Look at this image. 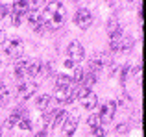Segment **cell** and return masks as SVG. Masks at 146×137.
<instances>
[{"label":"cell","instance_id":"cell-8","mask_svg":"<svg viewBox=\"0 0 146 137\" xmlns=\"http://www.w3.org/2000/svg\"><path fill=\"white\" fill-rule=\"evenodd\" d=\"M80 102H82V106L85 109H94L98 106V96L93 93V91H87V93L80 98Z\"/></svg>","mask_w":146,"mask_h":137},{"label":"cell","instance_id":"cell-25","mask_svg":"<svg viewBox=\"0 0 146 137\" xmlns=\"http://www.w3.org/2000/svg\"><path fill=\"white\" fill-rule=\"evenodd\" d=\"M128 70H129V65H124V68H122V72H120V82L122 83L128 80Z\"/></svg>","mask_w":146,"mask_h":137},{"label":"cell","instance_id":"cell-22","mask_svg":"<svg viewBox=\"0 0 146 137\" xmlns=\"http://www.w3.org/2000/svg\"><path fill=\"white\" fill-rule=\"evenodd\" d=\"M6 98H7V87L4 85L2 82H0V102L6 100Z\"/></svg>","mask_w":146,"mask_h":137},{"label":"cell","instance_id":"cell-12","mask_svg":"<svg viewBox=\"0 0 146 137\" xmlns=\"http://www.w3.org/2000/svg\"><path fill=\"white\" fill-rule=\"evenodd\" d=\"M28 59H19V61H15V76L17 78H22V76L26 74V68H28Z\"/></svg>","mask_w":146,"mask_h":137},{"label":"cell","instance_id":"cell-28","mask_svg":"<svg viewBox=\"0 0 146 137\" xmlns=\"http://www.w3.org/2000/svg\"><path fill=\"white\" fill-rule=\"evenodd\" d=\"M22 22V17H19V15H13V26H19Z\"/></svg>","mask_w":146,"mask_h":137},{"label":"cell","instance_id":"cell-11","mask_svg":"<svg viewBox=\"0 0 146 137\" xmlns=\"http://www.w3.org/2000/svg\"><path fill=\"white\" fill-rule=\"evenodd\" d=\"M107 33H109V37H115V35H118V33H122L120 22H118L117 19H109V22H107Z\"/></svg>","mask_w":146,"mask_h":137},{"label":"cell","instance_id":"cell-2","mask_svg":"<svg viewBox=\"0 0 146 137\" xmlns=\"http://www.w3.org/2000/svg\"><path fill=\"white\" fill-rule=\"evenodd\" d=\"M2 48H4V54H6V56L15 58V56H19L22 52V41L17 39V37H9V39L4 41Z\"/></svg>","mask_w":146,"mask_h":137},{"label":"cell","instance_id":"cell-10","mask_svg":"<svg viewBox=\"0 0 146 137\" xmlns=\"http://www.w3.org/2000/svg\"><path fill=\"white\" fill-rule=\"evenodd\" d=\"M72 85V78L67 74H59L56 78V89H70Z\"/></svg>","mask_w":146,"mask_h":137},{"label":"cell","instance_id":"cell-7","mask_svg":"<svg viewBox=\"0 0 146 137\" xmlns=\"http://www.w3.org/2000/svg\"><path fill=\"white\" fill-rule=\"evenodd\" d=\"M30 7H32V2H28V0H17V2H13V6H11V11H13V15L24 17L30 11Z\"/></svg>","mask_w":146,"mask_h":137},{"label":"cell","instance_id":"cell-17","mask_svg":"<svg viewBox=\"0 0 146 137\" xmlns=\"http://www.w3.org/2000/svg\"><path fill=\"white\" fill-rule=\"evenodd\" d=\"M120 39H122V33L111 37V41H109V50L111 52H118V50H120Z\"/></svg>","mask_w":146,"mask_h":137},{"label":"cell","instance_id":"cell-23","mask_svg":"<svg viewBox=\"0 0 146 137\" xmlns=\"http://www.w3.org/2000/svg\"><path fill=\"white\" fill-rule=\"evenodd\" d=\"M54 117H56V111H50V113H44V117H43V120H44V124H50L54 120Z\"/></svg>","mask_w":146,"mask_h":137},{"label":"cell","instance_id":"cell-5","mask_svg":"<svg viewBox=\"0 0 146 137\" xmlns=\"http://www.w3.org/2000/svg\"><path fill=\"white\" fill-rule=\"evenodd\" d=\"M35 91H37V83L35 82H32V80L22 82L21 85H19V98H21V100H28V98L33 96Z\"/></svg>","mask_w":146,"mask_h":137},{"label":"cell","instance_id":"cell-3","mask_svg":"<svg viewBox=\"0 0 146 137\" xmlns=\"http://www.w3.org/2000/svg\"><path fill=\"white\" fill-rule=\"evenodd\" d=\"M74 22H76V26H80L82 30H87L93 24V13H91L89 9H85V7H80L74 15Z\"/></svg>","mask_w":146,"mask_h":137},{"label":"cell","instance_id":"cell-16","mask_svg":"<svg viewBox=\"0 0 146 137\" xmlns=\"http://www.w3.org/2000/svg\"><path fill=\"white\" fill-rule=\"evenodd\" d=\"M37 108H39L41 111H46L50 108V94H41V96L37 98Z\"/></svg>","mask_w":146,"mask_h":137},{"label":"cell","instance_id":"cell-27","mask_svg":"<svg viewBox=\"0 0 146 137\" xmlns=\"http://www.w3.org/2000/svg\"><path fill=\"white\" fill-rule=\"evenodd\" d=\"M7 13H9V9L6 7V4H0V19H6Z\"/></svg>","mask_w":146,"mask_h":137},{"label":"cell","instance_id":"cell-13","mask_svg":"<svg viewBox=\"0 0 146 137\" xmlns=\"http://www.w3.org/2000/svg\"><path fill=\"white\" fill-rule=\"evenodd\" d=\"M26 74L30 78H35V76L41 74V61H30L28 63V68H26Z\"/></svg>","mask_w":146,"mask_h":137},{"label":"cell","instance_id":"cell-21","mask_svg":"<svg viewBox=\"0 0 146 137\" xmlns=\"http://www.w3.org/2000/svg\"><path fill=\"white\" fill-rule=\"evenodd\" d=\"M19 126H21V130H32V120H30L28 117H22V119L19 120Z\"/></svg>","mask_w":146,"mask_h":137},{"label":"cell","instance_id":"cell-14","mask_svg":"<svg viewBox=\"0 0 146 137\" xmlns=\"http://www.w3.org/2000/svg\"><path fill=\"white\" fill-rule=\"evenodd\" d=\"M96 82V74H93V72H89V74L83 76V80L80 82V87H83V89H91V85Z\"/></svg>","mask_w":146,"mask_h":137},{"label":"cell","instance_id":"cell-19","mask_svg":"<svg viewBox=\"0 0 146 137\" xmlns=\"http://www.w3.org/2000/svg\"><path fill=\"white\" fill-rule=\"evenodd\" d=\"M87 124H89V126L93 128V130H94V128H98V126H102V120H100V115H98V113L91 115L89 119H87Z\"/></svg>","mask_w":146,"mask_h":137},{"label":"cell","instance_id":"cell-6","mask_svg":"<svg viewBox=\"0 0 146 137\" xmlns=\"http://www.w3.org/2000/svg\"><path fill=\"white\" fill-rule=\"evenodd\" d=\"M115 111H117V104H115L113 100L111 102H106V104L102 106V109H100V120L102 122H111L113 120V117H115Z\"/></svg>","mask_w":146,"mask_h":137},{"label":"cell","instance_id":"cell-18","mask_svg":"<svg viewBox=\"0 0 146 137\" xmlns=\"http://www.w3.org/2000/svg\"><path fill=\"white\" fill-rule=\"evenodd\" d=\"M133 47V37L131 35H122V39H120V50H129V48Z\"/></svg>","mask_w":146,"mask_h":137},{"label":"cell","instance_id":"cell-9","mask_svg":"<svg viewBox=\"0 0 146 137\" xmlns=\"http://www.w3.org/2000/svg\"><path fill=\"white\" fill-rule=\"evenodd\" d=\"M76 128H78V119H76V117H68L63 122V128H61L63 137H72V134L76 132Z\"/></svg>","mask_w":146,"mask_h":137},{"label":"cell","instance_id":"cell-26","mask_svg":"<svg viewBox=\"0 0 146 137\" xmlns=\"http://www.w3.org/2000/svg\"><path fill=\"white\" fill-rule=\"evenodd\" d=\"M128 130H129V126H128V124H118V126H117V134H128Z\"/></svg>","mask_w":146,"mask_h":137},{"label":"cell","instance_id":"cell-15","mask_svg":"<svg viewBox=\"0 0 146 137\" xmlns=\"http://www.w3.org/2000/svg\"><path fill=\"white\" fill-rule=\"evenodd\" d=\"M68 119V115H67V111H57L56 113V117H54V120H52V128H57V126H63V122Z\"/></svg>","mask_w":146,"mask_h":137},{"label":"cell","instance_id":"cell-4","mask_svg":"<svg viewBox=\"0 0 146 137\" xmlns=\"http://www.w3.org/2000/svg\"><path fill=\"white\" fill-rule=\"evenodd\" d=\"M107 63H109V58H107V54H104V52H96V54L91 58V61H89L91 72H93V74H96L100 68L107 67Z\"/></svg>","mask_w":146,"mask_h":137},{"label":"cell","instance_id":"cell-20","mask_svg":"<svg viewBox=\"0 0 146 137\" xmlns=\"http://www.w3.org/2000/svg\"><path fill=\"white\" fill-rule=\"evenodd\" d=\"M83 76H85V72H83V68L82 67H74V76H70L72 78V82H82L83 80Z\"/></svg>","mask_w":146,"mask_h":137},{"label":"cell","instance_id":"cell-1","mask_svg":"<svg viewBox=\"0 0 146 137\" xmlns=\"http://www.w3.org/2000/svg\"><path fill=\"white\" fill-rule=\"evenodd\" d=\"M83 58H85V50H83L82 43H78V41H72L70 45H68L67 48V59L68 61H72L76 65V63L83 61Z\"/></svg>","mask_w":146,"mask_h":137},{"label":"cell","instance_id":"cell-24","mask_svg":"<svg viewBox=\"0 0 146 137\" xmlns=\"http://www.w3.org/2000/svg\"><path fill=\"white\" fill-rule=\"evenodd\" d=\"M94 137H106V128L104 126H98V128H94Z\"/></svg>","mask_w":146,"mask_h":137}]
</instances>
